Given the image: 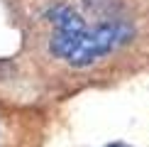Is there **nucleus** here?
I'll use <instances>...</instances> for the list:
<instances>
[{
  "instance_id": "1",
  "label": "nucleus",
  "mask_w": 149,
  "mask_h": 147,
  "mask_svg": "<svg viewBox=\"0 0 149 147\" xmlns=\"http://www.w3.org/2000/svg\"><path fill=\"white\" fill-rule=\"evenodd\" d=\"M105 147H130V145H125V142H113V145H105Z\"/></svg>"
}]
</instances>
